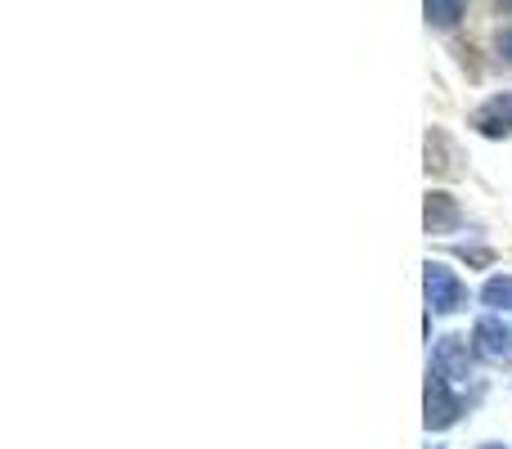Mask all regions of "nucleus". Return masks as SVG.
I'll return each instance as SVG.
<instances>
[{"mask_svg":"<svg viewBox=\"0 0 512 449\" xmlns=\"http://www.w3.org/2000/svg\"><path fill=\"white\" fill-rule=\"evenodd\" d=\"M459 414H463V405L450 391V378H445L441 369H427V427H432V432H445Z\"/></svg>","mask_w":512,"mask_h":449,"instance_id":"obj_1","label":"nucleus"},{"mask_svg":"<svg viewBox=\"0 0 512 449\" xmlns=\"http://www.w3.org/2000/svg\"><path fill=\"white\" fill-rule=\"evenodd\" d=\"M427 301H432V310H441V315H450V310H459L463 301H468V288L459 283V274L445 270L441 261H427Z\"/></svg>","mask_w":512,"mask_h":449,"instance_id":"obj_2","label":"nucleus"},{"mask_svg":"<svg viewBox=\"0 0 512 449\" xmlns=\"http://www.w3.org/2000/svg\"><path fill=\"white\" fill-rule=\"evenodd\" d=\"M472 126H477L481 135H490V140H499V135H512V90L504 95L486 99V104L472 113Z\"/></svg>","mask_w":512,"mask_h":449,"instance_id":"obj_3","label":"nucleus"},{"mask_svg":"<svg viewBox=\"0 0 512 449\" xmlns=\"http://www.w3.org/2000/svg\"><path fill=\"white\" fill-rule=\"evenodd\" d=\"M436 369L445 373V378H472V355H468V342L463 337H441L436 342Z\"/></svg>","mask_w":512,"mask_h":449,"instance_id":"obj_4","label":"nucleus"},{"mask_svg":"<svg viewBox=\"0 0 512 449\" xmlns=\"http://www.w3.org/2000/svg\"><path fill=\"white\" fill-rule=\"evenodd\" d=\"M477 346H481V355H490V360H512V333H508V324H499L495 315H486V319H477Z\"/></svg>","mask_w":512,"mask_h":449,"instance_id":"obj_5","label":"nucleus"},{"mask_svg":"<svg viewBox=\"0 0 512 449\" xmlns=\"http://www.w3.org/2000/svg\"><path fill=\"white\" fill-rule=\"evenodd\" d=\"M459 225V207H454L450 194H432L427 198V229L432 234H445V229Z\"/></svg>","mask_w":512,"mask_h":449,"instance_id":"obj_6","label":"nucleus"},{"mask_svg":"<svg viewBox=\"0 0 512 449\" xmlns=\"http://www.w3.org/2000/svg\"><path fill=\"white\" fill-rule=\"evenodd\" d=\"M481 301L495 310H512V279H490L486 292H481Z\"/></svg>","mask_w":512,"mask_h":449,"instance_id":"obj_7","label":"nucleus"},{"mask_svg":"<svg viewBox=\"0 0 512 449\" xmlns=\"http://www.w3.org/2000/svg\"><path fill=\"white\" fill-rule=\"evenodd\" d=\"M427 18H432L436 27H450V23H459V14H463V5H432V0H427V9H423Z\"/></svg>","mask_w":512,"mask_h":449,"instance_id":"obj_8","label":"nucleus"},{"mask_svg":"<svg viewBox=\"0 0 512 449\" xmlns=\"http://www.w3.org/2000/svg\"><path fill=\"white\" fill-rule=\"evenodd\" d=\"M499 54H504V59H512V32L499 36Z\"/></svg>","mask_w":512,"mask_h":449,"instance_id":"obj_9","label":"nucleus"},{"mask_svg":"<svg viewBox=\"0 0 512 449\" xmlns=\"http://www.w3.org/2000/svg\"><path fill=\"white\" fill-rule=\"evenodd\" d=\"M486 449H504V445H486Z\"/></svg>","mask_w":512,"mask_h":449,"instance_id":"obj_10","label":"nucleus"}]
</instances>
